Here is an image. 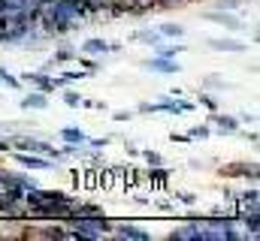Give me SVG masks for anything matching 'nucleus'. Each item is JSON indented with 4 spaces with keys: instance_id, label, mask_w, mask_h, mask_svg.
<instances>
[{
    "instance_id": "nucleus-1",
    "label": "nucleus",
    "mask_w": 260,
    "mask_h": 241,
    "mask_svg": "<svg viewBox=\"0 0 260 241\" xmlns=\"http://www.w3.org/2000/svg\"><path fill=\"white\" fill-rule=\"evenodd\" d=\"M9 145L12 148H18V151H27V154H43V157H49V160H61L64 154H61V148H52L49 142H40V139H30V136H12L9 139Z\"/></svg>"
},
{
    "instance_id": "nucleus-2",
    "label": "nucleus",
    "mask_w": 260,
    "mask_h": 241,
    "mask_svg": "<svg viewBox=\"0 0 260 241\" xmlns=\"http://www.w3.org/2000/svg\"><path fill=\"white\" fill-rule=\"evenodd\" d=\"M218 175H224V178H248V181H257V163H224Z\"/></svg>"
},
{
    "instance_id": "nucleus-3",
    "label": "nucleus",
    "mask_w": 260,
    "mask_h": 241,
    "mask_svg": "<svg viewBox=\"0 0 260 241\" xmlns=\"http://www.w3.org/2000/svg\"><path fill=\"white\" fill-rule=\"evenodd\" d=\"M203 18L206 21H215V24H221L227 30H242V21L233 12H227V9H209V12H203Z\"/></svg>"
},
{
    "instance_id": "nucleus-4",
    "label": "nucleus",
    "mask_w": 260,
    "mask_h": 241,
    "mask_svg": "<svg viewBox=\"0 0 260 241\" xmlns=\"http://www.w3.org/2000/svg\"><path fill=\"white\" fill-rule=\"evenodd\" d=\"M15 160L24 166V169H37V172H46V169H55V160L49 157H37V154H27V151H18Z\"/></svg>"
},
{
    "instance_id": "nucleus-5",
    "label": "nucleus",
    "mask_w": 260,
    "mask_h": 241,
    "mask_svg": "<svg viewBox=\"0 0 260 241\" xmlns=\"http://www.w3.org/2000/svg\"><path fill=\"white\" fill-rule=\"evenodd\" d=\"M142 66L145 69H151V72H164V75H173V72H182V66L176 63V58H148V60H142Z\"/></svg>"
},
{
    "instance_id": "nucleus-6",
    "label": "nucleus",
    "mask_w": 260,
    "mask_h": 241,
    "mask_svg": "<svg viewBox=\"0 0 260 241\" xmlns=\"http://www.w3.org/2000/svg\"><path fill=\"white\" fill-rule=\"evenodd\" d=\"M21 85H34V88L43 91V94H52V91H55V82H52V75H46V72H24V75H21Z\"/></svg>"
},
{
    "instance_id": "nucleus-7",
    "label": "nucleus",
    "mask_w": 260,
    "mask_h": 241,
    "mask_svg": "<svg viewBox=\"0 0 260 241\" xmlns=\"http://www.w3.org/2000/svg\"><path fill=\"white\" fill-rule=\"evenodd\" d=\"M24 238H70V229H61V226H43V229H24Z\"/></svg>"
},
{
    "instance_id": "nucleus-8",
    "label": "nucleus",
    "mask_w": 260,
    "mask_h": 241,
    "mask_svg": "<svg viewBox=\"0 0 260 241\" xmlns=\"http://www.w3.org/2000/svg\"><path fill=\"white\" fill-rule=\"evenodd\" d=\"M209 120L218 127V133H239V118H233V115H221V112H212L209 115Z\"/></svg>"
},
{
    "instance_id": "nucleus-9",
    "label": "nucleus",
    "mask_w": 260,
    "mask_h": 241,
    "mask_svg": "<svg viewBox=\"0 0 260 241\" xmlns=\"http://www.w3.org/2000/svg\"><path fill=\"white\" fill-rule=\"evenodd\" d=\"M85 58H100V55H106L109 52V43L106 39H100V36H91V39H85L82 43V49H79Z\"/></svg>"
},
{
    "instance_id": "nucleus-10",
    "label": "nucleus",
    "mask_w": 260,
    "mask_h": 241,
    "mask_svg": "<svg viewBox=\"0 0 260 241\" xmlns=\"http://www.w3.org/2000/svg\"><path fill=\"white\" fill-rule=\"evenodd\" d=\"M112 232H115V238H133V241H148V238H151L145 229L130 226V223H124V226H112Z\"/></svg>"
},
{
    "instance_id": "nucleus-11",
    "label": "nucleus",
    "mask_w": 260,
    "mask_h": 241,
    "mask_svg": "<svg viewBox=\"0 0 260 241\" xmlns=\"http://www.w3.org/2000/svg\"><path fill=\"white\" fill-rule=\"evenodd\" d=\"M130 43H145V46H160L164 43V36L157 33V30H151V27H142V30H136V33H130Z\"/></svg>"
},
{
    "instance_id": "nucleus-12",
    "label": "nucleus",
    "mask_w": 260,
    "mask_h": 241,
    "mask_svg": "<svg viewBox=\"0 0 260 241\" xmlns=\"http://www.w3.org/2000/svg\"><path fill=\"white\" fill-rule=\"evenodd\" d=\"M206 46L215 52H245V43H239V39H209Z\"/></svg>"
},
{
    "instance_id": "nucleus-13",
    "label": "nucleus",
    "mask_w": 260,
    "mask_h": 241,
    "mask_svg": "<svg viewBox=\"0 0 260 241\" xmlns=\"http://www.w3.org/2000/svg\"><path fill=\"white\" fill-rule=\"evenodd\" d=\"M46 106H49V94H43V91H30L21 100V109H46Z\"/></svg>"
},
{
    "instance_id": "nucleus-14",
    "label": "nucleus",
    "mask_w": 260,
    "mask_h": 241,
    "mask_svg": "<svg viewBox=\"0 0 260 241\" xmlns=\"http://www.w3.org/2000/svg\"><path fill=\"white\" fill-rule=\"evenodd\" d=\"M182 52H188L185 43H173V46H164V43H160V46H154V55H157V58H176V55H182Z\"/></svg>"
},
{
    "instance_id": "nucleus-15",
    "label": "nucleus",
    "mask_w": 260,
    "mask_h": 241,
    "mask_svg": "<svg viewBox=\"0 0 260 241\" xmlns=\"http://www.w3.org/2000/svg\"><path fill=\"white\" fill-rule=\"evenodd\" d=\"M58 136H61L64 142H70V145H85V142H88V136H85L82 130H76V127H67V130H61Z\"/></svg>"
},
{
    "instance_id": "nucleus-16",
    "label": "nucleus",
    "mask_w": 260,
    "mask_h": 241,
    "mask_svg": "<svg viewBox=\"0 0 260 241\" xmlns=\"http://www.w3.org/2000/svg\"><path fill=\"white\" fill-rule=\"evenodd\" d=\"M157 33H160L164 39H182V36H185V27L170 21V24H160V30H157Z\"/></svg>"
},
{
    "instance_id": "nucleus-17",
    "label": "nucleus",
    "mask_w": 260,
    "mask_h": 241,
    "mask_svg": "<svg viewBox=\"0 0 260 241\" xmlns=\"http://www.w3.org/2000/svg\"><path fill=\"white\" fill-rule=\"evenodd\" d=\"M203 88H206V91H233V85H230V82L215 78V75H206V78H203Z\"/></svg>"
},
{
    "instance_id": "nucleus-18",
    "label": "nucleus",
    "mask_w": 260,
    "mask_h": 241,
    "mask_svg": "<svg viewBox=\"0 0 260 241\" xmlns=\"http://www.w3.org/2000/svg\"><path fill=\"white\" fill-rule=\"evenodd\" d=\"M76 58V52H73V49H61V52H55V55H52V58H49V63H46V66H55V63H67V60H73Z\"/></svg>"
},
{
    "instance_id": "nucleus-19",
    "label": "nucleus",
    "mask_w": 260,
    "mask_h": 241,
    "mask_svg": "<svg viewBox=\"0 0 260 241\" xmlns=\"http://www.w3.org/2000/svg\"><path fill=\"white\" fill-rule=\"evenodd\" d=\"M200 106H203V109H209V112H218V97H212V94H206V91H203V94H200Z\"/></svg>"
},
{
    "instance_id": "nucleus-20",
    "label": "nucleus",
    "mask_w": 260,
    "mask_h": 241,
    "mask_svg": "<svg viewBox=\"0 0 260 241\" xmlns=\"http://www.w3.org/2000/svg\"><path fill=\"white\" fill-rule=\"evenodd\" d=\"M0 82H3L6 88H12V91H18V88H21V78H15V75H9V72H6L3 66H0Z\"/></svg>"
},
{
    "instance_id": "nucleus-21",
    "label": "nucleus",
    "mask_w": 260,
    "mask_h": 241,
    "mask_svg": "<svg viewBox=\"0 0 260 241\" xmlns=\"http://www.w3.org/2000/svg\"><path fill=\"white\" fill-rule=\"evenodd\" d=\"M64 103L70 109H79V103H82V94H76V91H64Z\"/></svg>"
},
{
    "instance_id": "nucleus-22",
    "label": "nucleus",
    "mask_w": 260,
    "mask_h": 241,
    "mask_svg": "<svg viewBox=\"0 0 260 241\" xmlns=\"http://www.w3.org/2000/svg\"><path fill=\"white\" fill-rule=\"evenodd\" d=\"M142 157H145L148 166H160V163H164V157H160L157 151H142Z\"/></svg>"
},
{
    "instance_id": "nucleus-23",
    "label": "nucleus",
    "mask_w": 260,
    "mask_h": 241,
    "mask_svg": "<svg viewBox=\"0 0 260 241\" xmlns=\"http://www.w3.org/2000/svg\"><path fill=\"white\" fill-rule=\"evenodd\" d=\"M209 133H212L209 127H191V130H188V139H206Z\"/></svg>"
},
{
    "instance_id": "nucleus-24",
    "label": "nucleus",
    "mask_w": 260,
    "mask_h": 241,
    "mask_svg": "<svg viewBox=\"0 0 260 241\" xmlns=\"http://www.w3.org/2000/svg\"><path fill=\"white\" fill-rule=\"evenodd\" d=\"M242 6V0H221L218 3V9H227V12H233V9H239Z\"/></svg>"
},
{
    "instance_id": "nucleus-25",
    "label": "nucleus",
    "mask_w": 260,
    "mask_h": 241,
    "mask_svg": "<svg viewBox=\"0 0 260 241\" xmlns=\"http://www.w3.org/2000/svg\"><path fill=\"white\" fill-rule=\"evenodd\" d=\"M179 202H185V205H197V193H179Z\"/></svg>"
},
{
    "instance_id": "nucleus-26",
    "label": "nucleus",
    "mask_w": 260,
    "mask_h": 241,
    "mask_svg": "<svg viewBox=\"0 0 260 241\" xmlns=\"http://www.w3.org/2000/svg\"><path fill=\"white\" fill-rule=\"evenodd\" d=\"M82 66H85V72H97V69H100V63H97V60H82Z\"/></svg>"
},
{
    "instance_id": "nucleus-27",
    "label": "nucleus",
    "mask_w": 260,
    "mask_h": 241,
    "mask_svg": "<svg viewBox=\"0 0 260 241\" xmlns=\"http://www.w3.org/2000/svg\"><path fill=\"white\" fill-rule=\"evenodd\" d=\"M112 118H115V120H130V118H133V112H127V109H121V112H115Z\"/></svg>"
},
{
    "instance_id": "nucleus-28",
    "label": "nucleus",
    "mask_w": 260,
    "mask_h": 241,
    "mask_svg": "<svg viewBox=\"0 0 260 241\" xmlns=\"http://www.w3.org/2000/svg\"><path fill=\"white\" fill-rule=\"evenodd\" d=\"M139 112H145V115L154 112V103H139Z\"/></svg>"
},
{
    "instance_id": "nucleus-29",
    "label": "nucleus",
    "mask_w": 260,
    "mask_h": 241,
    "mask_svg": "<svg viewBox=\"0 0 260 241\" xmlns=\"http://www.w3.org/2000/svg\"><path fill=\"white\" fill-rule=\"evenodd\" d=\"M170 139H173V142H191V139H188V136H182V133H173Z\"/></svg>"
}]
</instances>
